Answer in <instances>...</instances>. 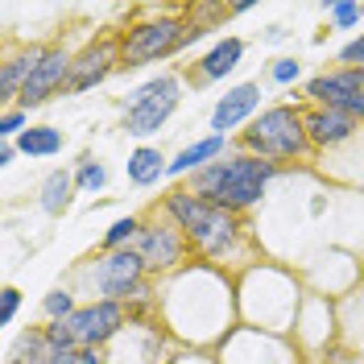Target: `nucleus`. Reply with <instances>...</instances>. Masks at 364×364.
I'll return each mask as SVG.
<instances>
[{"mask_svg": "<svg viewBox=\"0 0 364 364\" xmlns=\"http://www.w3.org/2000/svg\"><path fill=\"white\" fill-rule=\"evenodd\" d=\"M166 220H174L182 228V236L191 240V252L203 261V265H215V269H236V265H257L261 252H257V236L245 215L228 211L220 203H207L199 199L186 182L182 186H170L161 195V203L154 207Z\"/></svg>", "mask_w": 364, "mask_h": 364, "instance_id": "nucleus-1", "label": "nucleus"}, {"mask_svg": "<svg viewBox=\"0 0 364 364\" xmlns=\"http://www.w3.org/2000/svg\"><path fill=\"white\" fill-rule=\"evenodd\" d=\"M282 170H286V166L252 158L245 149H236V154H224L220 161H211L207 170L191 174L186 186H191L199 199H207V203H220V207H228V211H236V215H245V211H252V207L269 195L273 178H277Z\"/></svg>", "mask_w": 364, "mask_h": 364, "instance_id": "nucleus-2", "label": "nucleus"}, {"mask_svg": "<svg viewBox=\"0 0 364 364\" xmlns=\"http://www.w3.org/2000/svg\"><path fill=\"white\" fill-rule=\"evenodd\" d=\"M207 29L199 21H191V13H174V9H145L141 17L116 29L120 38V70H136L161 63V58H174L178 50L195 46Z\"/></svg>", "mask_w": 364, "mask_h": 364, "instance_id": "nucleus-3", "label": "nucleus"}, {"mask_svg": "<svg viewBox=\"0 0 364 364\" xmlns=\"http://www.w3.org/2000/svg\"><path fill=\"white\" fill-rule=\"evenodd\" d=\"M236 149H245L252 158L277 161V166H294V161H311L315 145L306 136V120H302V104H265L249 129L236 133Z\"/></svg>", "mask_w": 364, "mask_h": 364, "instance_id": "nucleus-4", "label": "nucleus"}, {"mask_svg": "<svg viewBox=\"0 0 364 364\" xmlns=\"http://www.w3.org/2000/svg\"><path fill=\"white\" fill-rule=\"evenodd\" d=\"M145 261L136 257V249H120V252H95L83 257L75 269H70L67 286L75 294H87V302H129L133 290L145 282Z\"/></svg>", "mask_w": 364, "mask_h": 364, "instance_id": "nucleus-5", "label": "nucleus"}, {"mask_svg": "<svg viewBox=\"0 0 364 364\" xmlns=\"http://www.w3.org/2000/svg\"><path fill=\"white\" fill-rule=\"evenodd\" d=\"M136 257L145 261V273L161 282V277H174L191 265V240L182 236V228L174 220H166L161 211H149L145 224H141V236H136Z\"/></svg>", "mask_w": 364, "mask_h": 364, "instance_id": "nucleus-6", "label": "nucleus"}, {"mask_svg": "<svg viewBox=\"0 0 364 364\" xmlns=\"http://www.w3.org/2000/svg\"><path fill=\"white\" fill-rule=\"evenodd\" d=\"M302 100L315 104V108L348 112L352 120H360V129H364V70H356V67L323 70V75H315V79H306Z\"/></svg>", "mask_w": 364, "mask_h": 364, "instance_id": "nucleus-7", "label": "nucleus"}, {"mask_svg": "<svg viewBox=\"0 0 364 364\" xmlns=\"http://www.w3.org/2000/svg\"><path fill=\"white\" fill-rule=\"evenodd\" d=\"M129 323H133V315L124 302L100 298V302H79V311L67 318V331L79 348H108Z\"/></svg>", "mask_w": 364, "mask_h": 364, "instance_id": "nucleus-8", "label": "nucleus"}, {"mask_svg": "<svg viewBox=\"0 0 364 364\" xmlns=\"http://www.w3.org/2000/svg\"><path fill=\"white\" fill-rule=\"evenodd\" d=\"M116 70H120V38H116V33H104V38L87 42L83 50H75V67H70L67 95L95 91L100 83H108Z\"/></svg>", "mask_w": 364, "mask_h": 364, "instance_id": "nucleus-9", "label": "nucleus"}, {"mask_svg": "<svg viewBox=\"0 0 364 364\" xmlns=\"http://www.w3.org/2000/svg\"><path fill=\"white\" fill-rule=\"evenodd\" d=\"M70 67H75V50H67L63 42L50 46V54L42 58V67L29 75V83L21 87V100H17V108L25 112H33V108H42L50 104L54 95H63L70 83Z\"/></svg>", "mask_w": 364, "mask_h": 364, "instance_id": "nucleus-10", "label": "nucleus"}, {"mask_svg": "<svg viewBox=\"0 0 364 364\" xmlns=\"http://www.w3.org/2000/svg\"><path fill=\"white\" fill-rule=\"evenodd\" d=\"M50 54V46H17L13 38L4 42V54H0V104L4 108H17L21 100V87L29 83V75L42 67V58Z\"/></svg>", "mask_w": 364, "mask_h": 364, "instance_id": "nucleus-11", "label": "nucleus"}, {"mask_svg": "<svg viewBox=\"0 0 364 364\" xmlns=\"http://www.w3.org/2000/svg\"><path fill=\"white\" fill-rule=\"evenodd\" d=\"M261 112V83H236L228 87V95L215 100L211 108V133L215 136H232L240 129H249Z\"/></svg>", "mask_w": 364, "mask_h": 364, "instance_id": "nucleus-12", "label": "nucleus"}, {"mask_svg": "<svg viewBox=\"0 0 364 364\" xmlns=\"http://www.w3.org/2000/svg\"><path fill=\"white\" fill-rule=\"evenodd\" d=\"M302 120H306V136H311L315 154H331V149L348 145L352 136L360 133V120H352L348 112H336V108L302 104Z\"/></svg>", "mask_w": 364, "mask_h": 364, "instance_id": "nucleus-13", "label": "nucleus"}, {"mask_svg": "<svg viewBox=\"0 0 364 364\" xmlns=\"http://www.w3.org/2000/svg\"><path fill=\"white\" fill-rule=\"evenodd\" d=\"M245 50H249V42H245V38H220V42L211 46L203 58H195V63L186 67V83L207 87V83H220V79H228L232 70L245 63Z\"/></svg>", "mask_w": 364, "mask_h": 364, "instance_id": "nucleus-14", "label": "nucleus"}, {"mask_svg": "<svg viewBox=\"0 0 364 364\" xmlns=\"http://www.w3.org/2000/svg\"><path fill=\"white\" fill-rule=\"evenodd\" d=\"M178 104H182V91H170L161 100H149V104H141L133 112H124V133L136 136V141H149L154 133H161L170 124V116L178 112Z\"/></svg>", "mask_w": 364, "mask_h": 364, "instance_id": "nucleus-15", "label": "nucleus"}, {"mask_svg": "<svg viewBox=\"0 0 364 364\" xmlns=\"http://www.w3.org/2000/svg\"><path fill=\"white\" fill-rule=\"evenodd\" d=\"M228 154V136H215L207 133L199 141H191L186 149H178L174 158H170V170H166V178H191V174H199L207 170L211 161H220Z\"/></svg>", "mask_w": 364, "mask_h": 364, "instance_id": "nucleus-16", "label": "nucleus"}, {"mask_svg": "<svg viewBox=\"0 0 364 364\" xmlns=\"http://www.w3.org/2000/svg\"><path fill=\"white\" fill-rule=\"evenodd\" d=\"M75 195H79V186H75V170H50L38 186V207H42L46 215H54V220H63L75 203Z\"/></svg>", "mask_w": 364, "mask_h": 364, "instance_id": "nucleus-17", "label": "nucleus"}, {"mask_svg": "<svg viewBox=\"0 0 364 364\" xmlns=\"http://www.w3.org/2000/svg\"><path fill=\"white\" fill-rule=\"evenodd\" d=\"M166 170H170V158L161 154L158 145H136L133 154H129V161H124V174H129V182L133 186H158L161 178H166Z\"/></svg>", "mask_w": 364, "mask_h": 364, "instance_id": "nucleus-18", "label": "nucleus"}, {"mask_svg": "<svg viewBox=\"0 0 364 364\" xmlns=\"http://www.w3.org/2000/svg\"><path fill=\"white\" fill-rule=\"evenodd\" d=\"M63 145H67V136H63V129H54V124H29L17 136L21 158H54V154H63Z\"/></svg>", "mask_w": 364, "mask_h": 364, "instance_id": "nucleus-19", "label": "nucleus"}, {"mask_svg": "<svg viewBox=\"0 0 364 364\" xmlns=\"http://www.w3.org/2000/svg\"><path fill=\"white\" fill-rule=\"evenodd\" d=\"M46 356H50L46 327H25L21 336L9 343V356H4V364H46Z\"/></svg>", "mask_w": 364, "mask_h": 364, "instance_id": "nucleus-20", "label": "nucleus"}, {"mask_svg": "<svg viewBox=\"0 0 364 364\" xmlns=\"http://www.w3.org/2000/svg\"><path fill=\"white\" fill-rule=\"evenodd\" d=\"M170 91H182V75L178 70H161V75H154V79H145L141 87H133L124 100H120V108L133 112V108L149 104V100H161V95H170Z\"/></svg>", "mask_w": 364, "mask_h": 364, "instance_id": "nucleus-21", "label": "nucleus"}, {"mask_svg": "<svg viewBox=\"0 0 364 364\" xmlns=\"http://www.w3.org/2000/svg\"><path fill=\"white\" fill-rule=\"evenodd\" d=\"M141 224L145 215H120L108 224V232L100 236V252H120V249H133L136 236H141Z\"/></svg>", "mask_w": 364, "mask_h": 364, "instance_id": "nucleus-22", "label": "nucleus"}, {"mask_svg": "<svg viewBox=\"0 0 364 364\" xmlns=\"http://www.w3.org/2000/svg\"><path fill=\"white\" fill-rule=\"evenodd\" d=\"M75 311H79V298H75V290H70V286H54V290L42 298L46 323H67Z\"/></svg>", "mask_w": 364, "mask_h": 364, "instance_id": "nucleus-23", "label": "nucleus"}, {"mask_svg": "<svg viewBox=\"0 0 364 364\" xmlns=\"http://www.w3.org/2000/svg\"><path fill=\"white\" fill-rule=\"evenodd\" d=\"M75 186L83 191V195H95V191H104L108 186V166L100 158H79V166H75Z\"/></svg>", "mask_w": 364, "mask_h": 364, "instance_id": "nucleus-24", "label": "nucleus"}, {"mask_svg": "<svg viewBox=\"0 0 364 364\" xmlns=\"http://www.w3.org/2000/svg\"><path fill=\"white\" fill-rule=\"evenodd\" d=\"M364 17V4L356 0H336V4H327V21L336 25V29H356Z\"/></svg>", "mask_w": 364, "mask_h": 364, "instance_id": "nucleus-25", "label": "nucleus"}, {"mask_svg": "<svg viewBox=\"0 0 364 364\" xmlns=\"http://www.w3.org/2000/svg\"><path fill=\"white\" fill-rule=\"evenodd\" d=\"M269 79L277 83V87H294L298 79H302V63H298V58H273Z\"/></svg>", "mask_w": 364, "mask_h": 364, "instance_id": "nucleus-26", "label": "nucleus"}, {"mask_svg": "<svg viewBox=\"0 0 364 364\" xmlns=\"http://www.w3.org/2000/svg\"><path fill=\"white\" fill-rule=\"evenodd\" d=\"M25 129H29V112L25 108H4V116H0V141H17Z\"/></svg>", "mask_w": 364, "mask_h": 364, "instance_id": "nucleus-27", "label": "nucleus"}, {"mask_svg": "<svg viewBox=\"0 0 364 364\" xmlns=\"http://www.w3.org/2000/svg\"><path fill=\"white\" fill-rule=\"evenodd\" d=\"M17 311H21V290H17V286H4V290H0V323L13 327Z\"/></svg>", "mask_w": 364, "mask_h": 364, "instance_id": "nucleus-28", "label": "nucleus"}, {"mask_svg": "<svg viewBox=\"0 0 364 364\" xmlns=\"http://www.w3.org/2000/svg\"><path fill=\"white\" fill-rule=\"evenodd\" d=\"M336 63H340V67H356V70H364V33H360V38H352L348 46H340Z\"/></svg>", "mask_w": 364, "mask_h": 364, "instance_id": "nucleus-29", "label": "nucleus"}, {"mask_svg": "<svg viewBox=\"0 0 364 364\" xmlns=\"http://www.w3.org/2000/svg\"><path fill=\"white\" fill-rule=\"evenodd\" d=\"M17 158H21V149H17V141H0V166H13Z\"/></svg>", "mask_w": 364, "mask_h": 364, "instance_id": "nucleus-30", "label": "nucleus"}, {"mask_svg": "<svg viewBox=\"0 0 364 364\" xmlns=\"http://www.w3.org/2000/svg\"><path fill=\"white\" fill-rule=\"evenodd\" d=\"M282 38H290V29H286V25H269V33H265V42H282Z\"/></svg>", "mask_w": 364, "mask_h": 364, "instance_id": "nucleus-31", "label": "nucleus"}, {"mask_svg": "<svg viewBox=\"0 0 364 364\" xmlns=\"http://www.w3.org/2000/svg\"><path fill=\"white\" fill-rule=\"evenodd\" d=\"M356 364H364V356H360V360H356Z\"/></svg>", "mask_w": 364, "mask_h": 364, "instance_id": "nucleus-32", "label": "nucleus"}]
</instances>
